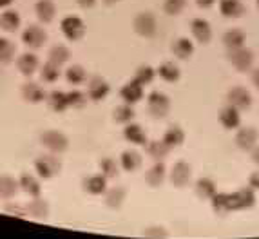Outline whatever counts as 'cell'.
<instances>
[{"label":"cell","instance_id":"cell-24","mask_svg":"<svg viewBox=\"0 0 259 239\" xmlns=\"http://www.w3.org/2000/svg\"><path fill=\"white\" fill-rule=\"evenodd\" d=\"M120 167L125 172H134V170H138L142 167V156H140L138 151H134V149H129V151H123L120 156Z\"/></svg>","mask_w":259,"mask_h":239},{"label":"cell","instance_id":"cell-18","mask_svg":"<svg viewBox=\"0 0 259 239\" xmlns=\"http://www.w3.org/2000/svg\"><path fill=\"white\" fill-rule=\"evenodd\" d=\"M20 26H22V18H20V15H18V11L8 8L0 13V29L2 31L15 33V31L20 29Z\"/></svg>","mask_w":259,"mask_h":239},{"label":"cell","instance_id":"cell-8","mask_svg":"<svg viewBox=\"0 0 259 239\" xmlns=\"http://www.w3.org/2000/svg\"><path fill=\"white\" fill-rule=\"evenodd\" d=\"M190 178H192V167L183 160L176 161L170 169V181L174 187H187L190 183Z\"/></svg>","mask_w":259,"mask_h":239},{"label":"cell","instance_id":"cell-7","mask_svg":"<svg viewBox=\"0 0 259 239\" xmlns=\"http://www.w3.org/2000/svg\"><path fill=\"white\" fill-rule=\"evenodd\" d=\"M255 205V192L254 188H238L230 194V207L232 210H245L252 209Z\"/></svg>","mask_w":259,"mask_h":239},{"label":"cell","instance_id":"cell-29","mask_svg":"<svg viewBox=\"0 0 259 239\" xmlns=\"http://www.w3.org/2000/svg\"><path fill=\"white\" fill-rule=\"evenodd\" d=\"M145 147H147V154L154 161H163L165 158L168 156V152H170V149H168V145L165 144L163 139H154V141H147V144H145Z\"/></svg>","mask_w":259,"mask_h":239},{"label":"cell","instance_id":"cell-49","mask_svg":"<svg viewBox=\"0 0 259 239\" xmlns=\"http://www.w3.org/2000/svg\"><path fill=\"white\" fill-rule=\"evenodd\" d=\"M252 161H254L255 165H259V147L257 145L252 149Z\"/></svg>","mask_w":259,"mask_h":239},{"label":"cell","instance_id":"cell-2","mask_svg":"<svg viewBox=\"0 0 259 239\" xmlns=\"http://www.w3.org/2000/svg\"><path fill=\"white\" fill-rule=\"evenodd\" d=\"M133 29L136 31V35L143 36V38H152L158 33V20L152 13L143 11V13H138L134 17Z\"/></svg>","mask_w":259,"mask_h":239},{"label":"cell","instance_id":"cell-47","mask_svg":"<svg viewBox=\"0 0 259 239\" xmlns=\"http://www.w3.org/2000/svg\"><path fill=\"white\" fill-rule=\"evenodd\" d=\"M76 4L80 6V8H83V9H89V8H93V6L96 4V0H76Z\"/></svg>","mask_w":259,"mask_h":239},{"label":"cell","instance_id":"cell-17","mask_svg":"<svg viewBox=\"0 0 259 239\" xmlns=\"http://www.w3.org/2000/svg\"><path fill=\"white\" fill-rule=\"evenodd\" d=\"M17 67L24 76H31V74H35L40 67V62L38 57H36L35 53H24L20 57L17 58Z\"/></svg>","mask_w":259,"mask_h":239},{"label":"cell","instance_id":"cell-35","mask_svg":"<svg viewBox=\"0 0 259 239\" xmlns=\"http://www.w3.org/2000/svg\"><path fill=\"white\" fill-rule=\"evenodd\" d=\"M18 190H20V185L17 179L11 176H0V198L11 200Z\"/></svg>","mask_w":259,"mask_h":239},{"label":"cell","instance_id":"cell-20","mask_svg":"<svg viewBox=\"0 0 259 239\" xmlns=\"http://www.w3.org/2000/svg\"><path fill=\"white\" fill-rule=\"evenodd\" d=\"M170 51H172L174 57L180 58V60H189V58L194 55V43H192V40L185 38V36H180V38H176L172 42Z\"/></svg>","mask_w":259,"mask_h":239},{"label":"cell","instance_id":"cell-14","mask_svg":"<svg viewBox=\"0 0 259 239\" xmlns=\"http://www.w3.org/2000/svg\"><path fill=\"white\" fill-rule=\"evenodd\" d=\"M257 138L259 134L254 127H243L236 132V145L241 151H252L257 145Z\"/></svg>","mask_w":259,"mask_h":239},{"label":"cell","instance_id":"cell-28","mask_svg":"<svg viewBox=\"0 0 259 239\" xmlns=\"http://www.w3.org/2000/svg\"><path fill=\"white\" fill-rule=\"evenodd\" d=\"M194 190H196V196L201 198V200H210L212 196L218 192V187H216V183H214V179L203 176V178H199L198 181H196Z\"/></svg>","mask_w":259,"mask_h":239},{"label":"cell","instance_id":"cell-9","mask_svg":"<svg viewBox=\"0 0 259 239\" xmlns=\"http://www.w3.org/2000/svg\"><path fill=\"white\" fill-rule=\"evenodd\" d=\"M111 87H109L107 80L102 78V76H93L89 82H87V98L93 102H102L107 98Z\"/></svg>","mask_w":259,"mask_h":239},{"label":"cell","instance_id":"cell-52","mask_svg":"<svg viewBox=\"0 0 259 239\" xmlns=\"http://www.w3.org/2000/svg\"><path fill=\"white\" fill-rule=\"evenodd\" d=\"M104 2L107 6H114V4H118V2H121V0H104Z\"/></svg>","mask_w":259,"mask_h":239},{"label":"cell","instance_id":"cell-1","mask_svg":"<svg viewBox=\"0 0 259 239\" xmlns=\"http://www.w3.org/2000/svg\"><path fill=\"white\" fill-rule=\"evenodd\" d=\"M40 144L48 149L49 152H53V154H62L69 147V138L62 130L49 129L44 130L42 134H40Z\"/></svg>","mask_w":259,"mask_h":239},{"label":"cell","instance_id":"cell-13","mask_svg":"<svg viewBox=\"0 0 259 239\" xmlns=\"http://www.w3.org/2000/svg\"><path fill=\"white\" fill-rule=\"evenodd\" d=\"M120 96L121 100L125 102V104H138L140 100H143V85L136 80H129L125 85L120 89Z\"/></svg>","mask_w":259,"mask_h":239},{"label":"cell","instance_id":"cell-15","mask_svg":"<svg viewBox=\"0 0 259 239\" xmlns=\"http://www.w3.org/2000/svg\"><path fill=\"white\" fill-rule=\"evenodd\" d=\"M190 33L203 45L212 40V27L205 18H194V20L190 22Z\"/></svg>","mask_w":259,"mask_h":239},{"label":"cell","instance_id":"cell-48","mask_svg":"<svg viewBox=\"0 0 259 239\" xmlns=\"http://www.w3.org/2000/svg\"><path fill=\"white\" fill-rule=\"evenodd\" d=\"M214 2H216V0H196L198 8H203V9L210 8V6H214Z\"/></svg>","mask_w":259,"mask_h":239},{"label":"cell","instance_id":"cell-40","mask_svg":"<svg viewBox=\"0 0 259 239\" xmlns=\"http://www.w3.org/2000/svg\"><path fill=\"white\" fill-rule=\"evenodd\" d=\"M134 116H136V113H134V109L131 104H121L114 109V120L118 123H123V125L131 123L134 120Z\"/></svg>","mask_w":259,"mask_h":239},{"label":"cell","instance_id":"cell-11","mask_svg":"<svg viewBox=\"0 0 259 239\" xmlns=\"http://www.w3.org/2000/svg\"><path fill=\"white\" fill-rule=\"evenodd\" d=\"M227 102L234 107H238L239 111H245V109L250 107L252 104V94L246 91L245 87L241 85H236L232 87L229 92H227Z\"/></svg>","mask_w":259,"mask_h":239},{"label":"cell","instance_id":"cell-19","mask_svg":"<svg viewBox=\"0 0 259 239\" xmlns=\"http://www.w3.org/2000/svg\"><path fill=\"white\" fill-rule=\"evenodd\" d=\"M123 138L133 145H145L149 141L145 130L140 123H125V129H123Z\"/></svg>","mask_w":259,"mask_h":239},{"label":"cell","instance_id":"cell-16","mask_svg":"<svg viewBox=\"0 0 259 239\" xmlns=\"http://www.w3.org/2000/svg\"><path fill=\"white\" fill-rule=\"evenodd\" d=\"M220 123L225 129L234 130L238 129L239 123H241V116H239V109L234 107V105L227 104L223 109L220 111Z\"/></svg>","mask_w":259,"mask_h":239},{"label":"cell","instance_id":"cell-32","mask_svg":"<svg viewBox=\"0 0 259 239\" xmlns=\"http://www.w3.org/2000/svg\"><path fill=\"white\" fill-rule=\"evenodd\" d=\"M163 141L168 145V149H176L185 141V132H183L182 127H178V125L168 127L163 134Z\"/></svg>","mask_w":259,"mask_h":239},{"label":"cell","instance_id":"cell-45","mask_svg":"<svg viewBox=\"0 0 259 239\" xmlns=\"http://www.w3.org/2000/svg\"><path fill=\"white\" fill-rule=\"evenodd\" d=\"M67 98H69V107L73 109H82L87 104V94L82 91H69L67 92Z\"/></svg>","mask_w":259,"mask_h":239},{"label":"cell","instance_id":"cell-26","mask_svg":"<svg viewBox=\"0 0 259 239\" xmlns=\"http://www.w3.org/2000/svg\"><path fill=\"white\" fill-rule=\"evenodd\" d=\"M165 176H167V167H165L163 161H156L154 165L147 170L145 174V181L151 185V187H160L161 183L165 181Z\"/></svg>","mask_w":259,"mask_h":239},{"label":"cell","instance_id":"cell-46","mask_svg":"<svg viewBox=\"0 0 259 239\" xmlns=\"http://www.w3.org/2000/svg\"><path fill=\"white\" fill-rule=\"evenodd\" d=\"M248 185H250V188H254V190H259V170H255V172L250 174Z\"/></svg>","mask_w":259,"mask_h":239},{"label":"cell","instance_id":"cell-5","mask_svg":"<svg viewBox=\"0 0 259 239\" xmlns=\"http://www.w3.org/2000/svg\"><path fill=\"white\" fill-rule=\"evenodd\" d=\"M147 107L154 118H165L170 111V98L161 91H152L147 96Z\"/></svg>","mask_w":259,"mask_h":239},{"label":"cell","instance_id":"cell-38","mask_svg":"<svg viewBox=\"0 0 259 239\" xmlns=\"http://www.w3.org/2000/svg\"><path fill=\"white\" fill-rule=\"evenodd\" d=\"M60 74H62L60 65L53 64V62H49V60L40 67V78L46 83H55L56 80L60 78Z\"/></svg>","mask_w":259,"mask_h":239},{"label":"cell","instance_id":"cell-23","mask_svg":"<svg viewBox=\"0 0 259 239\" xmlns=\"http://www.w3.org/2000/svg\"><path fill=\"white\" fill-rule=\"evenodd\" d=\"M46 102H48L49 109L55 111V113H64L69 109V98H67V92L65 91H51L46 96Z\"/></svg>","mask_w":259,"mask_h":239},{"label":"cell","instance_id":"cell-51","mask_svg":"<svg viewBox=\"0 0 259 239\" xmlns=\"http://www.w3.org/2000/svg\"><path fill=\"white\" fill-rule=\"evenodd\" d=\"M15 0H0V9H8L11 8V4H13Z\"/></svg>","mask_w":259,"mask_h":239},{"label":"cell","instance_id":"cell-44","mask_svg":"<svg viewBox=\"0 0 259 239\" xmlns=\"http://www.w3.org/2000/svg\"><path fill=\"white\" fill-rule=\"evenodd\" d=\"M187 0H165L163 2V11L170 17H176L185 9Z\"/></svg>","mask_w":259,"mask_h":239},{"label":"cell","instance_id":"cell-22","mask_svg":"<svg viewBox=\"0 0 259 239\" xmlns=\"http://www.w3.org/2000/svg\"><path fill=\"white\" fill-rule=\"evenodd\" d=\"M46 91L36 82H26L22 85V98L29 104H40L46 100Z\"/></svg>","mask_w":259,"mask_h":239},{"label":"cell","instance_id":"cell-39","mask_svg":"<svg viewBox=\"0 0 259 239\" xmlns=\"http://www.w3.org/2000/svg\"><path fill=\"white\" fill-rule=\"evenodd\" d=\"M26 210H27V214H29L31 217H35V219H44L49 212L48 203L44 200H40V196L38 198H33V201H31Z\"/></svg>","mask_w":259,"mask_h":239},{"label":"cell","instance_id":"cell-33","mask_svg":"<svg viewBox=\"0 0 259 239\" xmlns=\"http://www.w3.org/2000/svg\"><path fill=\"white\" fill-rule=\"evenodd\" d=\"M245 33H243L241 29H229L227 33L223 35V43L225 47L229 49H238V47H243L245 45Z\"/></svg>","mask_w":259,"mask_h":239},{"label":"cell","instance_id":"cell-6","mask_svg":"<svg viewBox=\"0 0 259 239\" xmlns=\"http://www.w3.org/2000/svg\"><path fill=\"white\" fill-rule=\"evenodd\" d=\"M229 62L241 73H246V71L252 69L254 65V53L248 47H238V49H230L229 51Z\"/></svg>","mask_w":259,"mask_h":239},{"label":"cell","instance_id":"cell-53","mask_svg":"<svg viewBox=\"0 0 259 239\" xmlns=\"http://www.w3.org/2000/svg\"><path fill=\"white\" fill-rule=\"evenodd\" d=\"M255 2H257V8H259V0H255Z\"/></svg>","mask_w":259,"mask_h":239},{"label":"cell","instance_id":"cell-4","mask_svg":"<svg viewBox=\"0 0 259 239\" xmlns=\"http://www.w3.org/2000/svg\"><path fill=\"white\" fill-rule=\"evenodd\" d=\"M35 170L40 178L51 179L62 170V163H60V160H58V158L51 152V154H44V156L36 158L35 160Z\"/></svg>","mask_w":259,"mask_h":239},{"label":"cell","instance_id":"cell-34","mask_svg":"<svg viewBox=\"0 0 259 239\" xmlns=\"http://www.w3.org/2000/svg\"><path fill=\"white\" fill-rule=\"evenodd\" d=\"M127 194L125 188L121 187H114V188H107L105 190V203H107L109 209H120L123 201H125Z\"/></svg>","mask_w":259,"mask_h":239},{"label":"cell","instance_id":"cell-3","mask_svg":"<svg viewBox=\"0 0 259 239\" xmlns=\"http://www.w3.org/2000/svg\"><path fill=\"white\" fill-rule=\"evenodd\" d=\"M60 29H62V33H64V36L67 40H71V42H78V40L83 38L87 27H85V22H83L80 17L69 15V17L62 18Z\"/></svg>","mask_w":259,"mask_h":239},{"label":"cell","instance_id":"cell-50","mask_svg":"<svg viewBox=\"0 0 259 239\" xmlns=\"http://www.w3.org/2000/svg\"><path fill=\"white\" fill-rule=\"evenodd\" d=\"M252 83L259 89V69H254L252 71Z\"/></svg>","mask_w":259,"mask_h":239},{"label":"cell","instance_id":"cell-12","mask_svg":"<svg viewBox=\"0 0 259 239\" xmlns=\"http://www.w3.org/2000/svg\"><path fill=\"white\" fill-rule=\"evenodd\" d=\"M82 187L87 194L102 196L107 190V178H105L104 174H91V176H87L82 181Z\"/></svg>","mask_w":259,"mask_h":239},{"label":"cell","instance_id":"cell-21","mask_svg":"<svg viewBox=\"0 0 259 239\" xmlns=\"http://www.w3.org/2000/svg\"><path fill=\"white\" fill-rule=\"evenodd\" d=\"M35 15L42 24H51L56 17V6L53 0H38L35 4Z\"/></svg>","mask_w":259,"mask_h":239},{"label":"cell","instance_id":"cell-25","mask_svg":"<svg viewBox=\"0 0 259 239\" xmlns=\"http://www.w3.org/2000/svg\"><path fill=\"white\" fill-rule=\"evenodd\" d=\"M18 185H20V190H24L31 198H38L42 194V185H40V179L36 176L22 174L20 179H18Z\"/></svg>","mask_w":259,"mask_h":239},{"label":"cell","instance_id":"cell-37","mask_svg":"<svg viewBox=\"0 0 259 239\" xmlns=\"http://www.w3.org/2000/svg\"><path fill=\"white\" fill-rule=\"evenodd\" d=\"M48 60L62 67V65L71 60L69 47H65V45H55V47H51V51H49V55H48Z\"/></svg>","mask_w":259,"mask_h":239},{"label":"cell","instance_id":"cell-42","mask_svg":"<svg viewBox=\"0 0 259 239\" xmlns=\"http://www.w3.org/2000/svg\"><path fill=\"white\" fill-rule=\"evenodd\" d=\"M154 76H156V71L152 69L151 65H147V64L140 65L138 69L134 71V80H136V82L142 83L143 87L149 85V83H152V80H154Z\"/></svg>","mask_w":259,"mask_h":239},{"label":"cell","instance_id":"cell-30","mask_svg":"<svg viewBox=\"0 0 259 239\" xmlns=\"http://www.w3.org/2000/svg\"><path fill=\"white\" fill-rule=\"evenodd\" d=\"M210 201H212L214 212L220 214V216H227L229 212H232V207H230V194H227V192H216V194L210 198Z\"/></svg>","mask_w":259,"mask_h":239},{"label":"cell","instance_id":"cell-31","mask_svg":"<svg viewBox=\"0 0 259 239\" xmlns=\"http://www.w3.org/2000/svg\"><path fill=\"white\" fill-rule=\"evenodd\" d=\"M156 74H160V78L165 80V82L168 83H174L180 80V67H178L174 62H163V64L158 67V71H156Z\"/></svg>","mask_w":259,"mask_h":239},{"label":"cell","instance_id":"cell-36","mask_svg":"<svg viewBox=\"0 0 259 239\" xmlns=\"http://www.w3.org/2000/svg\"><path fill=\"white\" fill-rule=\"evenodd\" d=\"M65 78H67V82H69L71 85H82V83L87 82V71L83 69L82 65L73 64L65 71Z\"/></svg>","mask_w":259,"mask_h":239},{"label":"cell","instance_id":"cell-43","mask_svg":"<svg viewBox=\"0 0 259 239\" xmlns=\"http://www.w3.org/2000/svg\"><path fill=\"white\" fill-rule=\"evenodd\" d=\"M100 172L104 174L105 178H116L118 172H120V165H118L116 160H112V158H104V160L100 161Z\"/></svg>","mask_w":259,"mask_h":239},{"label":"cell","instance_id":"cell-10","mask_svg":"<svg viewBox=\"0 0 259 239\" xmlns=\"http://www.w3.org/2000/svg\"><path fill=\"white\" fill-rule=\"evenodd\" d=\"M22 42L26 43L29 49H38L48 42V33L40 26H29L22 33Z\"/></svg>","mask_w":259,"mask_h":239},{"label":"cell","instance_id":"cell-41","mask_svg":"<svg viewBox=\"0 0 259 239\" xmlns=\"http://www.w3.org/2000/svg\"><path fill=\"white\" fill-rule=\"evenodd\" d=\"M15 53H17L15 43L9 38L0 36V62H2V64H9V62L15 58Z\"/></svg>","mask_w":259,"mask_h":239},{"label":"cell","instance_id":"cell-27","mask_svg":"<svg viewBox=\"0 0 259 239\" xmlns=\"http://www.w3.org/2000/svg\"><path fill=\"white\" fill-rule=\"evenodd\" d=\"M220 13L227 18H239L245 13V6L241 0H221Z\"/></svg>","mask_w":259,"mask_h":239}]
</instances>
